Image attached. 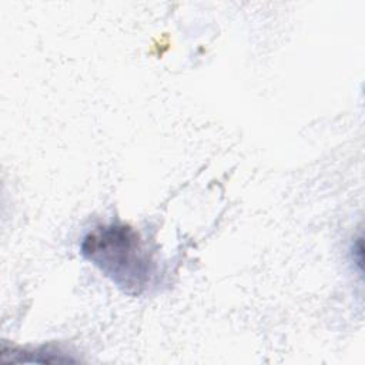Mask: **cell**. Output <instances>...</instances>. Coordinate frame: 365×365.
I'll return each instance as SVG.
<instances>
[{"mask_svg":"<svg viewBox=\"0 0 365 365\" xmlns=\"http://www.w3.org/2000/svg\"><path fill=\"white\" fill-rule=\"evenodd\" d=\"M81 254L131 295L141 294L154 274L148 250L138 232L125 224L96 227L83 238Z\"/></svg>","mask_w":365,"mask_h":365,"instance_id":"6da1fadb","label":"cell"}]
</instances>
